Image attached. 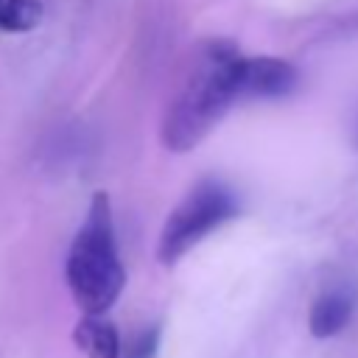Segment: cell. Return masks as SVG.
Returning a JSON list of instances; mask_svg holds the SVG:
<instances>
[{"mask_svg":"<svg viewBox=\"0 0 358 358\" xmlns=\"http://www.w3.org/2000/svg\"><path fill=\"white\" fill-rule=\"evenodd\" d=\"M76 347L87 358H120V333L117 327L103 316H81L73 330Z\"/></svg>","mask_w":358,"mask_h":358,"instance_id":"6","label":"cell"},{"mask_svg":"<svg viewBox=\"0 0 358 358\" xmlns=\"http://www.w3.org/2000/svg\"><path fill=\"white\" fill-rule=\"evenodd\" d=\"M241 59L243 56H238L232 42L204 45L201 64L176 92L159 126V140L171 154L193 151L218 126L229 106L243 101Z\"/></svg>","mask_w":358,"mask_h":358,"instance_id":"1","label":"cell"},{"mask_svg":"<svg viewBox=\"0 0 358 358\" xmlns=\"http://www.w3.org/2000/svg\"><path fill=\"white\" fill-rule=\"evenodd\" d=\"M238 215V196L218 179H201L171 210L157 238V260L162 266L179 263L196 243Z\"/></svg>","mask_w":358,"mask_h":358,"instance_id":"3","label":"cell"},{"mask_svg":"<svg viewBox=\"0 0 358 358\" xmlns=\"http://www.w3.org/2000/svg\"><path fill=\"white\" fill-rule=\"evenodd\" d=\"M241 87H243V101L282 98L296 87V67L277 56H243Z\"/></svg>","mask_w":358,"mask_h":358,"instance_id":"4","label":"cell"},{"mask_svg":"<svg viewBox=\"0 0 358 358\" xmlns=\"http://www.w3.org/2000/svg\"><path fill=\"white\" fill-rule=\"evenodd\" d=\"M64 280L84 316H103L126 288V268L117 255L112 204L103 190L92 193L84 224L70 243Z\"/></svg>","mask_w":358,"mask_h":358,"instance_id":"2","label":"cell"},{"mask_svg":"<svg viewBox=\"0 0 358 358\" xmlns=\"http://www.w3.org/2000/svg\"><path fill=\"white\" fill-rule=\"evenodd\" d=\"M352 308H355V299L347 291H327V294H322L310 305V313H308L310 336L313 338H333V336H338L350 324Z\"/></svg>","mask_w":358,"mask_h":358,"instance_id":"5","label":"cell"},{"mask_svg":"<svg viewBox=\"0 0 358 358\" xmlns=\"http://www.w3.org/2000/svg\"><path fill=\"white\" fill-rule=\"evenodd\" d=\"M159 350V327H145L129 347L126 358H154Z\"/></svg>","mask_w":358,"mask_h":358,"instance_id":"8","label":"cell"},{"mask_svg":"<svg viewBox=\"0 0 358 358\" xmlns=\"http://www.w3.org/2000/svg\"><path fill=\"white\" fill-rule=\"evenodd\" d=\"M45 17L39 0H0V34H25L34 31Z\"/></svg>","mask_w":358,"mask_h":358,"instance_id":"7","label":"cell"}]
</instances>
